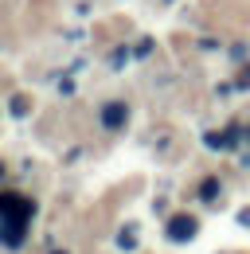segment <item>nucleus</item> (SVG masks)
Here are the masks:
<instances>
[{
  "label": "nucleus",
  "instance_id": "obj_5",
  "mask_svg": "<svg viewBox=\"0 0 250 254\" xmlns=\"http://www.w3.org/2000/svg\"><path fill=\"white\" fill-rule=\"evenodd\" d=\"M12 114H28V102L24 98H12Z\"/></svg>",
  "mask_w": 250,
  "mask_h": 254
},
{
  "label": "nucleus",
  "instance_id": "obj_7",
  "mask_svg": "<svg viewBox=\"0 0 250 254\" xmlns=\"http://www.w3.org/2000/svg\"><path fill=\"white\" fill-rule=\"evenodd\" d=\"M0 176H4V168H0Z\"/></svg>",
  "mask_w": 250,
  "mask_h": 254
},
{
  "label": "nucleus",
  "instance_id": "obj_6",
  "mask_svg": "<svg viewBox=\"0 0 250 254\" xmlns=\"http://www.w3.org/2000/svg\"><path fill=\"white\" fill-rule=\"evenodd\" d=\"M243 164H250V153H247V157H243Z\"/></svg>",
  "mask_w": 250,
  "mask_h": 254
},
{
  "label": "nucleus",
  "instance_id": "obj_3",
  "mask_svg": "<svg viewBox=\"0 0 250 254\" xmlns=\"http://www.w3.org/2000/svg\"><path fill=\"white\" fill-rule=\"evenodd\" d=\"M219 180H203V188H199V195H203V199H207V203H211V199H219Z\"/></svg>",
  "mask_w": 250,
  "mask_h": 254
},
{
  "label": "nucleus",
  "instance_id": "obj_2",
  "mask_svg": "<svg viewBox=\"0 0 250 254\" xmlns=\"http://www.w3.org/2000/svg\"><path fill=\"white\" fill-rule=\"evenodd\" d=\"M125 114H129L125 102H106V106H102V126H106V129H122L125 126Z\"/></svg>",
  "mask_w": 250,
  "mask_h": 254
},
{
  "label": "nucleus",
  "instance_id": "obj_4",
  "mask_svg": "<svg viewBox=\"0 0 250 254\" xmlns=\"http://www.w3.org/2000/svg\"><path fill=\"white\" fill-rule=\"evenodd\" d=\"M118 243H122V251H133V231H122Z\"/></svg>",
  "mask_w": 250,
  "mask_h": 254
},
{
  "label": "nucleus",
  "instance_id": "obj_1",
  "mask_svg": "<svg viewBox=\"0 0 250 254\" xmlns=\"http://www.w3.org/2000/svg\"><path fill=\"white\" fill-rule=\"evenodd\" d=\"M164 235H168L172 243H188V239L195 235V219H191V215H172L168 227H164Z\"/></svg>",
  "mask_w": 250,
  "mask_h": 254
}]
</instances>
